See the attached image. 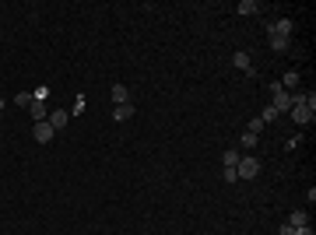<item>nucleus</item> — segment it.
Segmentation results:
<instances>
[{
    "label": "nucleus",
    "instance_id": "obj_1",
    "mask_svg": "<svg viewBox=\"0 0 316 235\" xmlns=\"http://www.w3.org/2000/svg\"><path fill=\"white\" fill-rule=\"evenodd\" d=\"M235 172H239V179H253V175H260V161L253 155H243L239 165H235Z\"/></svg>",
    "mask_w": 316,
    "mask_h": 235
},
{
    "label": "nucleus",
    "instance_id": "obj_2",
    "mask_svg": "<svg viewBox=\"0 0 316 235\" xmlns=\"http://www.w3.org/2000/svg\"><path fill=\"white\" fill-rule=\"evenodd\" d=\"M270 106H274V109H278V116L292 109V95H288V92H284V88H281V81L274 84V102H270Z\"/></svg>",
    "mask_w": 316,
    "mask_h": 235
},
{
    "label": "nucleus",
    "instance_id": "obj_3",
    "mask_svg": "<svg viewBox=\"0 0 316 235\" xmlns=\"http://www.w3.org/2000/svg\"><path fill=\"white\" fill-rule=\"evenodd\" d=\"M53 134H56V130L50 126V120H42V123H35V130H32V137H35L39 144H50V141H53Z\"/></svg>",
    "mask_w": 316,
    "mask_h": 235
},
{
    "label": "nucleus",
    "instance_id": "obj_4",
    "mask_svg": "<svg viewBox=\"0 0 316 235\" xmlns=\"http://www.w3.org/2000/svg\"><path fill=\"white\" fill-rule=\"evenodd\" d=\"M28 116H32L35 123H42V120H50V112H46V102H39V98H32V102H28Z\"/></svg>",
    "mask_w": 316,
    "mask_h": 235
},
{
    "label": "nucleus",
    "instance_id": "obj_5",
    "mask_svg": "<svg viewBox=\"0 0 316 235\" xmlns=\"http://www.w3.org/2000/svg\"><path fill=\"white\" fill-rule=\"evenodd\" d=\"M292 28H295V25H292L288 18H281V21H274V25H270V35H278V39H288V35H292Z\"/></svg>",
    "mask_w": 316,
    "mask_h": 235
},
{
    "label": "nucleus",
    "instance_id": "obj_6",
    "mask_svg": "<svg viewBox=\"0 0 316 235\" xmlns=\"http://www.w3.org/2000/svg\"><path fill=\"white\" fill-rule=\"evenodd\" d=\"M67 120H70V112H67V109L50 112V126H53V130H64V126H67Z\"/></svg>",
    "mask_w": 316,
    "mask_h": 235
},
{
    "label": "nucleus",
    "instance_id": "obj_7",
    "mask_svg": "<svg viewBox=\"0 0 316 235\" xmlns=\"http://www.w3.org/2000/svg\"><path fill=\"white\" fill-rule=\"evenodd\" d=\"M113 102H116V106H127V102H130L127 84H113Z\"/></svg>",
    "mask_w": 316,
    "mask_h": 235
},
{
    "label": "nucleus",
    "instance_id": "obj_8",
    "mask_svg": "<svg viewBox=\"0 0 316 235\" xmlns=\"http://www.w3.org/2000/svg\"><path fill=\"white\" fill-rule=\"evenodd\" d=\"M253 60H249V53H235L232 56V67H239V70H246V74H253V67H249Z\"/></svg>",
    "mask_w": 316,
    "mask_h": 235
},
{
    "label": "nucleus",
    "instance_id": "obj_9",
    "mask_svg": "<svg viewBox=\"0 0 316 235\" xmlns=\"http://www.w3.org/2000/svg\"><path fill=\"white\" fill-rule=\"evenodd\" d=\"M130 116H133V106H130V102H127V106H116V109H113V120H116V123L130 120Z\"/></svg>",
    "mask_w": 316,
    "mask_h": 235
},
{
    "label": "nucleus",
    "instance_id": "obj_10",
    "mask_svg": "<svg viewBox=\"0 0 316 235\" xmlns=\"http://www.w3.org/2000/svg\"><path fill=\"white\" fill-rule=\"evenodd\" d=\"M288 225H292V228H306V225H309V214H306V211H292Z\"/></svg>",
    "mask_w": 316,
    "mask_h": 235
},
{
    "label": "nucleus",
    "instance_id": "obj_11",
    "mask_svg": "<svg viewBox=\"0 0 316 235\" xmlns=\"http://www.w3.org/2000/svg\"><path fill=\"white\" fill-rule=\"evenodd\" d=\"M257 134H249V130H246V134H243V141H239V148H243V151H253V148H257Z\"/></svg>",
    "mask_w": 316,
    "mask_h": 235
},
{
    "label": "nucleus",
    "instance_id": "obj_12",
    "mask_svg": "<svg viewBox=\"0 0 316 235\" xmlns=\"http://www.w3.org/2000/svg\"><path fill=\"white\" fill-rule=\"evenodd\" d=\"M235 11H239V14H260V4H257V0H243Z\"/></svg>",
    "mask_w": 316,
    "mask_h": 235
},
{
    "label": "nucleus",
    "instance_id": "obj_13",
    "mask_svg": "<svg viewBox=\"0 0 316 235\" xmlns=\"http://www.w3.org/2000/svg\"><path fill=\"white\" fill-rule=\"evenodd\" d=\"M239 158H243V151H225V169H235Z\"/></svg>",
    "mask_w": 316,
    "mask_h": 235
},
{
    "label": "nucleus",
    "instance_id": "obj_14",
    "mask_svg": "<svg viewBox=\"0 0 316 235\" xmlns=\"http://www.w3.org/2000/svg\"><path fill=\"white\" fill-rule=\"evenodd\" d=\"M270 49H274V53H284V49H288V39H278V35H270Z\"/></svg>",
    "mask_w": 316,
    "mask_h": 235
},
{
    "label": "nucleus",
    "instance_id": "obj_15",
    "mask_svg": "<svg viewBox=\"0 0 316 235\" xmlns=\"http://www.w3.org/2000/svg\"><path fill=\"white\" fill-rule=\"evenodd\" d=\"M284 88H299V70H288V74H284Z\"/></svg>",
    "mask_w": 316,
    "mask_h": 235
},
{
    "label": "nucleus",
    "instance_id": "obj_16",
    "mask_svg": "<svg viewBox=\"0 0 316 235\" xmlns=\"http://www.w3.org/2000/svg\"><path fill=\"white\" fill-rule=\"evenodd\" d=\"M260 120H264V123H274V120H278V109H274V106H267V109H264V116H260Z\"/></svg>",
    "mask_w": 316,
    "mask_h": 235
},
{
    "label": "nucleus",
    "instance_id": "obj_17",
    "mask_svg": "<svg viewBox=\"0 0 316 235\" xmlns=\"http://www.w3.org/2000/svg\"><path fill=\"white\" fill-rule=\"evenodd\" d=\"M14 102H18L21 109H28V102H32V95H28V92H21V95H14Z\"/></svg>",
    "mask_w": 316,
    "mask_h": 235
},
{
    "label": "nucleus",
    "instance_id": "obj_18",
    "mask_svg": "<svg viewBox=\"0 0 316 235\" xmlns=\"http://www.w3.org/2000/svg\"><path fill=\"white\" fill-rule=\"evenodd\" d=\"M281 235H295V228H292L288 221H284V225H281Z\"/></svg>",
    "mask_w": 316,
    "mask_h": 235
},
{
    "label": "nucleus",
    "instance_id": "obj_19",
    "mask_svg": "<svg viewBox=\"0 0 316 235\" xmlns=\"http://www.w3.org/2000/svg\"><path fill=\"white\" fill-rule=\"evenodd\" d=\"M295 235H313V228L306 225V228H295Z\"/></svg>",
    "mask_w": 316,
    "mask_h": 235
}]
</instances>
